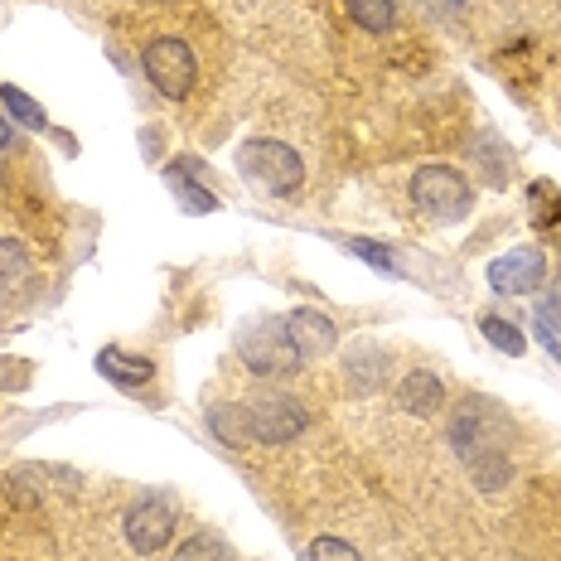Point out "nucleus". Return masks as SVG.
<instances>
[{
	"instance_id": "obj_1",
	"label": "nucleus",
	"mask_w": 561,
	"mask_h": 561,
	"mask_svg": "<svg viewBox=\"0 0 561 561\" xmlns=\"http://www.w3.org/2000/svg\"><path fill=\"white\" fill-rule=\"evenodd\" d=\"M407 194H412L416 214L426 218V224H436V228L460 224V218H470V208H474L470 180H465L455 165H421L412 174V190Z\"/></svg>"
},
{
	"instance_id": "obj_2",
	"label": "nucleus",
	"mask_w": 561,
	"mask_h": 561,
	"mask_svg": "<svg viewBox=\"0 0 561 561\" xmlns=\"http://www.w3.org/2000/svg\"><path fill=\"white\" fill-rule=\"evenodd\" d=\"M140 73H146V83L156 88L160 98L184 102L198 88V58L190 49V39H180V34H156V39H146V49H140Z\"/></svg>"
},
{
	"instance_id": "obj_3",
	"label": "nucleus",
	"mask_w": 561,
	"mask_h": 561,
	"mask_svg": "<svg viewBox=\"0 0 561 561\" xmlns=\"http://www.w3.org/2000/svg\"><path fill=\"white\" fill-rule=\"evenodd\" d=\"M238 165H242V174H248L256 190L272 194V198H290V194H300V184H306V165H300L296 150L280 146V140H266V136L242 140Z\"/></svg>"
},
{
	"instance_id": "obj_4",
	"label": "nucleus",
	"mask_w": 561,
	"mask_h": 561,
	"mask_svg": "<svg viewBox=\"0 0 561 561\" xmlns=\"http://www.w3.org/2000/svg\"><path fill=\"white\" fill-rule=\"evenodd\" d=\"M238 354H242V364H248L256 378H286V373L300 368V358H296V348H290L286 324H280V320L252 324V330L242 334Z\"/></svg>"
},
{
	"instance_id": "obj_5",
	"label": "nucleus",
	"mask_w": 561,
	"mask_h": 561,
	"mask_svg": "<svg viewBox=\"0 0 561 561\" xmlns=\"http://www.w3.org/2000/svg\"><path fill=\"white\" fill-rule=\"evenodd\" d=\"M174 523H180V513H174L165 494H140L136 504L126 508V542H131V552H140V557H156L170 547Z\"/></svg>"
},
{
	"instance_id": "obj_6",
	"label": "nucleus",
	"mask_w": 561,
	"mask_h": 561,
	"mask_svg": "<svg viewBox=\"0 0 561 561\" xmlns=\"http://www.w3.org/2000/svg\"><path fill=\"white\" fill-rule=\"evenodd\" d=\"M306 426H310V412L296 402V397H256V402L248 407V431H252V440H266V446L296 440Z\"/></svg>"
},
{
	"instance_id": "obj_7",
	"label": "nucleus",
	"mask_w": 561,
	"mask_h": 561,
	"mask_svg": "<svg viewBox=\"0 0 561 561\" xmlns=\"http://www.w3.org/2000/svg\"><path fill=\"white\" fill-rule=\"evenodd\" d=\"M280 324H286V339H290V348H296L300 364H314V358H330V354H334V344H339L334 320H330L324 310H314V306L290 310Z\"/></svg>"
},
{
	"instance_id": "obj_8",
	"label": "nucleus",
	"mask_w": 561,
	"mask_h": 561,
	"mask_svg": "<svg viewBox=\"0 0 561 561\" xmlns=\"http://www.w3.org/2000/svg\"><path fill=\"white\" fill-rule=\"evenodd\" d=\"M547 280V256L537 248H513L499 262H489V286L499 296H528Z\"/></svg>"
},
{
	"instance_id": "obj_9",
	"label": "nucleus",
	"mask_w": 561,
	"mask_h": 561,
	"mask_svg": "<svg viewBox=\"0 0 561 561\" xmlns=\"http://www.w3.org/2000/svg\"><path fill=\"white\" fill-rule=\"evenodd\" d=\"M397 407L407 416H436L446 407V382L426 368H412L402 382H397Z\"/></svg>"
},
{
	"instance_id": "obj_10",
	"label": "nucleus",
	"mask_w": 561,
	"mask_h": 561,
	"mask_svg": "<svg viewBox=\"0 0 561 561\" xmlns=\"http://www.w3.org/2000/svg\"><path fill=\"white\" fill-rule=\"evenodd\" d=\"M30 252L20 238H0V306H10V300H20L30 290Z\"/></svg>"
},
{
	"instance_id": "obj_11",
	"label": "nucleus",
	"mask_w": 561,
	"mask_h": 561,
	"mask_svg": "<svg viewBox=\"0 0 561 561\" xmlns=\"http://www.w3.org/2000/svg\"><path fill=\"white\" fill-rule=\"evenodd\" d=\"M98 373L116 388H146L150 378H156V364L140 354H122V348H102L98 354Z\"/></svg>"
},
{
	"instance_id": "obj_12",
	"label": "nucleus",
	"mask_w": 561,
	"mask_h": 561,
	"mask_svg": "<svg viewBox=\"0 0 561 561\" xmlns=\"http://www.w3.org/2000/svg\"><path fill=\"white\" fill-rule=\"evenodd\" d=\"M388 368H392V358H388V348H354L348 354V382H354L358 392H378L382 388V378H388Z\"/></svg>"
},
{
	"instance_id": "obj_13",
	"label": "nucleus",
	"mask_w": 561,
	"mask_h": 561,
	"mask_svg": "<svg viewBox=\"0 0 561 561\" xmlns=\"http://www.w3.org/2000/svg\"><path fill=\"white\" fill-rule=\"evenodd\" d=\"M348 20L364 34H392L397 30V0H348Z\"/></svg>"
},
{
	"instance_id": "obj_14",
	"label": "nucleus",
	"mask_w": 561,
	"mask_h": 561,
	"mask_svg": "<svg viewBox=\"0 0 561 561\" xmlns=\"http://www.w3.org/2000/svg\"><path fill=\"white\" fill-rule=\"evenodd\" d=\"M208 426H214V436L224 440V446H242V440H252V431H248V407H232V402L208 407Z\"/></svg>"
},
{
	"instance_id": "obj_15",
	"label": "nucleus",
	"mask_w": 561,
	"mask_h": 561,
	"mask_svg": "<svg viewBox=\"0 0 561 561\" xmlns=\"http://www.w3.org/2000/svg\"><path fill=\"white\" fill-rule=\"evenodd\" d=\"M479 334L489 339V344L499 348V354H508V358H518L523 348H528V339H523L518 324H508L504 314H479Z\"/></svg>"
},
{
	"instance_id": "obj_16",
	"label": "nucleus",
	"mask_w": 561,
	"mask_h": 561,
	"mask_svg": "<svg viewBox=\"0 0 561 561\" xmlns=\"http://www.w3.org/2000/svg\"><path fill=\"white\" fill-rule=\"evenodd\" d=\"M0 102H5V112L15 116V126H30V131H44L49 126V116H44V107L30 98V92H20V88H0Z\"/></svg>"
},
{
	"instance_id": "obj_17",
	"label": "nucleus",
	"mask_w": 561,
	"mask_h": 561,
	"mask_svg": "<svg viewBox=\"0 0 561 561\" xmlns=\"http://www.w3.org/2000/svg\"><path fill=\"white\" fill-rule=\"evenodd\" d=\"M174 561H228V547L218 542V537H208V533H198L190 537V542L174 552Z\"/></svg>"
},
{
	"instance_id": "obj_18",
	"label": "nucleus",
	"mask_w": 561,
	"mask_h": 561,
	"mask_svg": "<svg viewBox=\"0 0 561 561\" xmlns=\"http://www.w3.org/2000/svg\"><path fill=\"white\" fill-rule=\"evenodd\" d=\"M306 561H364L358 547H348L344 537H314L306 547Z\"/></svg>"
},
{
	"instance_id": "obj_19",
	"label": "nucleus",
	"mask_w": 561,
	"mask_h": 561,
	"mask_svg": "<svg viewBox=\"0 0 561 561\" xmlns=\"http://www.w3.org/2000/svg\"><path fill=\"white\" fill-rule=\"evenodd\" d=\"M348 252H358L364 262L378 266V272H397V256L388 248H378V242H368V238H354V242H348Z\"/></svg>"
},
{
	"instance_id": "obj_20",
	"label": "nucleus",
	"mask_w": 561,
	"mask_h": 561,
	"mask_svg": "<svg viewBox=\"0 0 561 561\" xmlns=\"http://www.w3.org/2000/svg\"><path fill=\"white\" fill-rule=\"evenodd\" d=\"M174 184V194L184 198V208H194V214H208V208H218V198L208 194V190H194V184H184V180H170Z\"/></svg>"
},
{
	"instance_id": "obj_21",
	"label": "nucleus",
	"mask_w": 561,
	"mask_h": 561,
	"mask_svg": "<svg viewBox=\"0 0 561 561\" xmlns=\"http://www.w3.org/2000/svg\"><path fill=\"white\" fill-rule=\"evenodd\" d=\"M537 320H542V324H557V330H561V290H557V296H547L542 306H537Z\"/></svg>"
},
{
	"instance_id": "obj_22",
	"label": "nucleus",
	"mask_w": 561,
	"mask_h": 561,
	"mask_svg": "<svg viewBox=\"0 0 561 561\" xmlns=\"http://www.w3.org/2000/svg\"><path fill=\"white\" fill-rule=\"evenodd\" d=\"M421 5H426L431 15H460V10L470 5V0H421Z\"/></svg>"
},
{
	"instance_id": "obj_23",
	"label": "nucleus",
	"mask_w": 561,
	"mask_h": 561,
	"mask_svg": "<svg viewBox=\"0 0 561 561\" xmlns=\"http://www.w3.org/2000/svg\"><path fill=\"white\" fill-rule=\"evenodd\" d=\"M10 140H15L10 136V122H0V150H10Z\"/></svg>"
}]
</instances>
